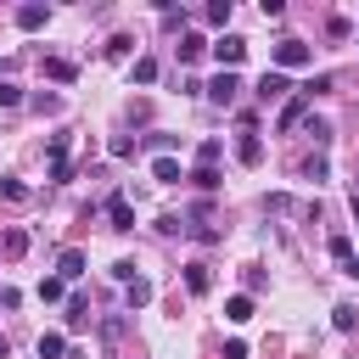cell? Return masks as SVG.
<instances>
[{"label":"cell","instance_id":"obj_1","mask_svg":"<svg viewBox=\"0 0 359 359\" xmlns=\"http://www.w3.org/2000/svg\"><path fill=\"white\" fill-rule=\"evenodd\" d=\"M269 62H275V73H292V67H309V62H314V50H309L303 39H280V45L269 50Z\"/></svg>","mask_w":359,"mask_h":359},{"label":"cell","instance_id":"obj_2","mask_svg":"<svg viewBox=\"0 0 359 359\" xmlns=\"http://www.w3.org/2000/svg\"><path fill=\"white\" fill-rule=\"evenodd\" d=\"M213 56H219V73H236L241 56H247V39H241V34H219V39H213Z\"/></svg>","mask_w":359,"mask_h":359},{"label":"cell","instance_id":"obj_3","mask_svg":"<svg viewBox=\"0 0 359 359\" xmlns=\"http://www.w3.org/2000/svg\"><path fill=\"white\" fill-rule=\"evenodd\" d=\"M202 90H208V95H213V101H219V107H230V101H236V95H241V79H236V73H213V79H208V84H202Z\"/></svg>","mask_w":359,"mask_h":359},{"label":"cell","instance_id":"obj_4","mask_svg":"<svg viewBox=\"0 0 359 359\" xmlns=\"http://www.w3.org/2000/svg\"><path fill=\"white\" fill-rule=\"evenodd\" d=\"M107 224L112 230H135V208H129V196L118 191V196H107Z\"/></svg>","mask_w":359,"mask_h":359},{"label":"cell","instance_id":"obj_5","mask_svg":"<svg viewBox=\"0 0 359 359\" xmlns=\"http://www.w3.org/2000/svg\"><path fill=\"white\" fill-rule=\"evenodd\" d=\"M45 22H50V6H39V0L17 6V28H28V34H34V28H45Z\"/></svg>","mask_w":359,"mask_h":359},{"label":"cell","instance_id":"obj_6","mask_svg":"<svg viewBox=\"0 0 359 359\" xmlns=\"http://www.w3.org/2000/svg\"><path fill=\"white\" fill-rule=\"evenodd\" d=\"M286 90H292V84H286V73H275V67L258 79V101H264V107H269V101H280Z\"/></svg>","mask_w":359,"mask_h":359},{"label":"cell","instance_id":"obj_7","mask_svg":"<svg viewBox=\"0 0 359 359\" xmlns=\"http://www.w3.org/2000/svg\"><path fill=\"white\" fill-rule=\"evenodd\" d=\"M45 151H50V180H67V174H73V168H67V135H50Z\"/></svg>","mask_w":359,"mask_h":359},{"label":"cell","instance_id":"obj_8","mask_svg":"<svg viewBox=\"0 0 359 359\" xmlns=\"http://www.w3.org/2000/svg\"><path fill=\"white\" fill-rule=\"evenodd\" d=\"M303 118H309V95H297V101H286V107H280V118H275V129H297Z\"/></svg>","mask_w":359,"mask_h":359},{"label":"cell","instance_id":"obj_9","mask_svg":"<svg viewBox=\"0 0 359 359\" xmlns=\"http://www.w3.org/2000/svg\"><path fill=\"white\" fill-rule=\"evenodd\" d=\"M45 79H56V84H73V79H79V67H73L67 56H45Z\"/></svg>","mask_w":359,"mask_h":359},{"label":"cell","instance_id":"obj_10","mask_svg":"<svg viewBox=\"0 0 359 359\" xmlns=\"http://www.w3.org/2000/svg\"><path fill=\"white\" fill-rule=\"evenodd\" d=\"M236 157H241L247 168H258V163H264V146H258V135H252V129H247V135L236 140Z\"/></svg>","mask_w":359,"mask_h":359},{"label":"cell","instance_id":"obj_11","mask_svg":"<svg viewBox=\"0 0 359 359\" xmlns=\"http://www.w3.org/2000/svg\"><path fill=\"white\" fill-rule=\"evenodd\" d=\"M84 264H90V258H84L79 247H67V252L56 258V269H62V280H79V275H84Z\"/></svg>","mask_w":359,"mask_h":359},{"label":"cell","instance_id":"obj_12","mask_svg":"<svg viewBox=\"0 0 359 359\" xmlns=\"http://www.w3.org/2000/svg\"><path fill=\"white\" fill-rule=\"evenodd\" d=\"M123 303H129V309H146V303H151V280H146V275H135V280L123 286Z\"/></svg>","mask_w":359,"mask_h":359},{"label":"cell","instance_id":"obj_13","mask_svg":"<svg viewBox=\"0 0 359 359\" xmlns=\"http://www.w3.org/2000/svg\"><path fill=\"white\" fill-rule=\"evenodd\" d=\"M34 348H39V359H62V353H67V337H62V331H39Z\"/></svg>","mask_w":359,"mask_h":359},{"label":"cell","instance_id":"obj_14","mask_svg":"<svg viewBox=\"0 0 359 359\" xmlns=\"http://www.w3.org/2000/svg\"><path fill=\"white\" fill-rule=\"evenodd\" d=\"M224 320H230V325H247V320H252V297H247V292L230 297V303H224Z\"/></svg>","mask_w":359,"mask_h":359},{"label":"cell","instance_id":"obj_15","mask_svg":"<svg viewBox=\"0 0 359 359\" xmlns=\"http://www.w3.org/2000/svg\"><path fill=\"white\" fill-rule=\"evenodd\" d=\"M0 252H6V258H22V252H28V230H6V236H0Z\"/></svg>","mask_w":359,"mask_h":359},{"label":"cell","instance_id":"obj_16","mask_svg":"<svg viewBox=\"0 0 359 359\" xmlns=\"http://www.w3.org/2000/svg\"><path fill=\"white\" fill-rule=\"evenodd\" d=\"M185 286H191V292L202 297V292L213 286V275H208V264H185Z\"/></svg>","mask_w":359,"mask_h":359},{"label":"cell","instance_id":"obj_17","mask_svg":"<svg viewBox=\"0 0 359 359\" xmlns=\"http://www.w3.org/2000/svg\"><path fill=\"white\" fill-rule=\"evenodd\" d=\"M202 50H208V39H202V34H180V62H196Z\"/></svg>","mask_w":359,"mask_h":359},{"label":"cell","instance_id":"obj_18","mask_svg":"<svg viewBox=\"0 0 359 359\" xmlns=\"http://www.w3.org/2000/svg\"><path fill=\"white\" fill-rule=\"evenodd\" d=\"M151 180H157V185H174V180H180V163H174V157H157V163H151Z\"/></svg>","mask_w":359,"mask_h":359},{"label":"cell","instance_id":"obj_19","mask_svg":"<svg viewBox=\"0 0 359 359\" xmlns=\"http://www.w3.org/2000/svg\"><path fill=\"white\" fill-rule=\"evenodd\" d=\"M67 325H73V331L90 325V303H84V297H67Z\"/></svg>","mask_w":359,"mask_h":359},{"label":"cell","instance_id":"obj_20","mask_svg":"<svg viewBox=\"0 0 359 359\" xmlns=\"http://www.w3.org/2000/svg\"><path fill=\"white\" fill-rule=\"evenodd\" d=\"M303 135H309L314 146H325V140H331V123H325V118H303Z\"/></svg>","mask_w":359,"mask_h":359},{"label":"cell","instance_id":"obj_21","mask_svg":"<svg viewBox=\"0 0 359 359\" xmlns=\"http://www.w3.org/2000/svg\"><path fill=\"white\" fill-rule=\"evenodd\" d=\"M191 185H196V191H219L224 180H219V168H202V163H196V174H191Z\"/></svg>","mask_w":359,"mask_h":359},{"label":"cell","instance_id":"obj_22","mask_svg":"<svg viewBox=\"0 0 359 359\" xmlns=\"http://www.w3.org/2000/svg\"><path fill=\"white\" fill-rule=\"evenodd\" d=\"M129 50H135V39H129V34H112V39H107V56H112V62H123Z\"/></svg>","mask_w":359,"mask_h":359},{"label":"cell","instance_id":"obj_23","mask_svg":"<svg viewBox=\"0 0 359 359\" xmlns=\"http://www.w3.org/2000/svg\"><path fill=\"white\" fill-rule=\"evenodd\" d=\"M331 314H337V331H353V325H359V309H353V303H337Z\"/></svg>","mask_w":359,"mask_h":359},{"label":"cell","instance_id":"obj_24","mask_svg":"<svg viewBox=\"0 0 359 359\" xmlns=\"http://www.w3.org/2000/svg\"><path fill=\"white\" fill-rule=\"evenodd\" d=\"M219 151H224L219 140H202V146H196V163H202V168H213V163H219Z\"/></svg>","mask_w":359,"mask_h":359},{"label":"cell","instance_id":"obj_25","mask_svg":"<svg viewBox=\"0 0 359 359\" xmlns=\"http://www.w3.org/2000/svg\"><path fill=\"white\" fill-rule=\"evenodd\" d=\"M0 196H6V202H28V185H22V180H0Z\"/></svg>","mask_w":359,"mask_h":359},{"label":"cell","instance_id":"obj_26","mask_svg":"<svg viewBox=\"0 0 359 359\" xmlns=\"http://www.w3.org/2000/svg\"><path fill=\"white\" fill-rule=\"evenodd\" d=\"M208 22L224 28V22H230V0H213V6H208Z\"/></svg>","mask_w":359,"mask_h":359},{"label":"cell","instance_id":"obj_27","mask_svg":"<svg viewBox=\"0 0 359 359\" xmlns=\"http://www.w3.org/2000/svg\"><path fill=\"white\" fill-rule=\"evenodd\" d=\"M151 79H157V62L140 56V62H135V84H151Z\"/></svg>","mask_w":359,"mask_h":359},{"label":"cell","instance_id":"obj_28","mask_svg":"<svg viewBox=\"0 0 359 359\" xmlns=\"http://www.w3.org/2000/svg\"><path fill=\"white\" fill-rule=\"evenodd\" d=\"M62 292H67V286H62V275H50V280H39V297H45V303H56Z\"/></svg>","mask_w":359,"mask_h":359},{"label":"cell","instance_id":"obj_29","mask_svg":"<svg viewBox=\"0 0 359 359\" xmlns=\"http://www.w3.org/2000/svg\"><path fill=\"white\" fill-rule=\"evenodd\" d=\"M0 107H22V90L11 79H0Z\"/></svg>","mask_w":359,"mask_h":359},{"label":"cell","instance_id":"obj_30","mask_svg":"<svg viewBox=\"0 0 359 359\" xmlns=\"http://www.w3.org/2000/svg\"><path fill=\"white\" fill-rule=\"evenodd\" d=\"M320 90H331V73H314V79H309V84H303V95H309V101H314V95H320Z\"/></svg>","mask_w":359,"mask_h":359},{"label":"cell","instance_id":"obj_31","mask_svg":"<svg viewBox=\"0 0 359 359\" xmlns=\"http://www.w3.org/2000/svg\"><path fill=\"white\" fill-rule=\"evenodd\" d=\"M107 151H112V157H135V140H129V135H112V146H107Z\"/></svg>","mask_w":359,"mask_h":359},{"label":"cell","instance_id":"obj_32","mask_svg":"<svg viewBox=\"0 0 359 359\" xmlns=\"http://www.w3.org/2000/svg\"><path fill=\"white\" fill-rule=\"evenodd\" d=\"M303 174H309V180H314V185H320V180H325V157H320V151H314V157H309V163H303Z\"/></svg>","mask_w":359,"mask_h":359},{"label":"cell","instance_id":"obj_33","mask_svg":"<svg viewBox=\"0 0 359 359\" xmlns=\"http://www.w3.org/2000/svg\"><path fill=\"white\" fill-rule=\"evenodd\" d=\"M325 34H331V39H348L353 28H348V17H331V22H325Z\"/></svg>","mask_w":359,"mask_h":359},{"label":"cell","instance_id":"obj_34","mask_svg":"<svg viewBox=\"0 0 359 359\" xmlns=\"http://www.w3.org/2000/svg\"><path fill=\"white\" fill-rule=\"evenodd\" d=\"M34 112H62V95H34Z\"/></svg>","mask_w":359,"mask_h":359},{"label":"cell","instance_id":"obj_35","mask_svg":"<svg viewBox=\"0 0 359 359\" xmlns=\"http://www.w3.org/2000/svg\"><path fill=\"white\" fill-rule=\"evenodd\" d=\"M348 252H353V241H348V236H331V258H337V264H342V258H348Z\"/></svg>","mask_w":359,"mask_h":359},{"label":"cell","instance_id":"obj_36","mask_svg":"<svg viewBox=\"0 0 359 359\" xmlns=\"http://www.w3.org/2000/svg\"><path fill=\"white\" fill-rule=\"evenodd\" d=\"M112 280H123V286H129V280H135V264H129V258H118V264H112Z\"/></svg>","mask_w":359,"mask_h":359},{"label":"cell","instance_id":"obj_37","mask_svg":"<svg viewBox=\"0 0 359 359\" xmlns=\"http://www.w3.org/2000/svg\"><path fill=\"white\" fill-rule=\"evenodd\" d=\"M337 269H342V275H348V280H359V258H353V252H348V258H342V264H337Z\"/></svg>","mask_w":359,"mask_h":359},{"label":"cell","instance_id":"obj_38","mask_svg":"<svg viewBox=\"0 0 359 359\" xmlns=\"http://www.w3.org/2000/svg\"><path fill=\"white\" fill-rule=\"evenodd\" d=\"M224 359H247V342H224Z\"/></svg>","mask_w":359,"mask_h":359},{"label":"cell","instance_id":"obj_39","mask_svg":"<svg viewBox=\"0 0 359 359\" xmlns=\"http://www.w3.org/2000/svg\"><path fill=\"white\" fill-rule=\"evenodd\" d=\"M348 208H353V219H359V185H353V196H348Z\"/></svg>","mask_w":359,"mask_h":359},{"label":"cell","instance_id":"obj_40","mask_svg":"<svg viewBox=\"0 0 359 359\" xmlns=\"http://www.w3.org/2000/svg\"><path fill=\"white\" fill-rule=\"evenodd\" d=\"M0 359H6V337H0Z\"/></svg>","mask_w":359,"mask_h":359}]
</instances>
